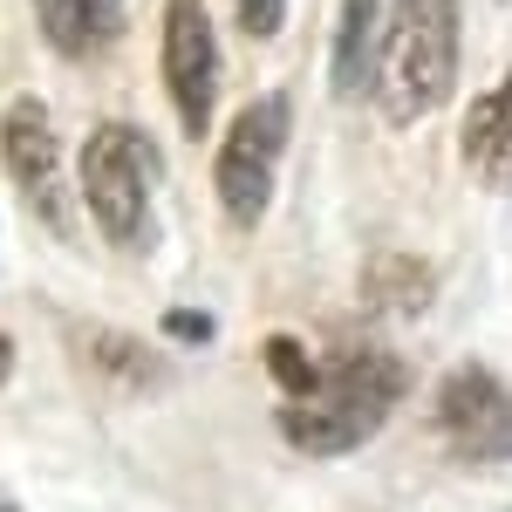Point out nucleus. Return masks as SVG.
<instances>
[{"mask_svg": "<svg viewBox=\"0 0 512 512\" xmlns=\"http://www.w3.org/2000/svg\"><path fill=\"white\" fill-rule=\"evenodd\" d=\"M89 355L103 362L110 383H117V376H123V383H151V376H158V355L137 349L130 335H89Z\"/></svg>", "mask_w": 512, "mask_h": 512, "instance_id": "f8f14e48", "label": "nucleus"}, {"mask_svg": "<svg viewBox=\"0 0 512 512\" xmlns=\"http://www.w3.org/2000/svg\"><path fill=\"white\" fill-rule=\"evenodd\" d=\"M267 376L280 383V396H308V390H315V376H321V362L301 349L294 335H274V342H267Z\"/></svg>", "mask_w": 512, "mask_h": 512, "instance_id": "ddd939ff", "label": "nucleus"}, {"mask_svg": "<svg viewBox=\"0 0 512 512\" xmlns=\"http://www.w3.org/2000/svg\"><path fill=\"white\" fill-rule=\"evenodd\" d=\"M0 164L14 178V192L28 198L48 233H76V212H69V178H62V144H55V123L41 110V96H14L7 117H0Z\"/></svg>", "mask_w": 512, "mask_h": 512, "instance_id": "39448f33", "label": "nucleus"}, {"mask_svg": "<svg viewBox=\"0 0 512 512\" xmlns=\"http://www.w3.org/2000/svg\"><path fill=\"white\" fill-rule=\"evenodd\" d=\"M465 164L485 192H512V76L478 96L465 117Z\"/></svg>", "mask_w": 512, "mask_h": 512, "instance_id": "6e6552de", "label": "nucleus"}, {"mask_svg": "<svg viewBox=\"0 0 512 512\" xmlns=\"http://www.w3.org/2000/svg\"><path fill=\"white\" fill-rule=\"evenodd\" d=\"M7 369H14V342L0 335V383H7Z\"/></svg>", "mask_w": 512, "mask_h": 512, "instance_id": "f3484780", "label": "nucleus"}, {"mask_svg": "<svg viewBox=\"0 0 512 512\" xmlns=\"http://www.w3.org/2000/svg\"><path fill=\"white\" fill-rule=\"evenodd\" d=\"M458 451H465V458H485V465H492V458H512V390L499 396V410H492V424H485L478 437H465Z\"/></svg>", "mask_w": 512, "mask_h": 512, "instance_id": "4468645a", "label": "nucleus"}, {"mask_svg": "<svg viewBox=\"0 0 512 512\" xmlns=\"http://www.w3.org/2000/svg\"><path fill=\"white\" fill-rule=\"evenodd\" d=\"M233 14H239V28L246 35H280V14H287V0H233Z\"/></svg>", "mask_w": 512, "mask_h": 512, "instance_id": "2eb2a0df", "label": "nucleus"}, {"mask_svg": "<svg viewBox=\"0 0 512 512\" xmlns=\"http://www.w3.org/2000/svg\"><path fill=\"white\" fill-rule=\"evenodd\" d=\"M499 396H506V390L492 383V369H478V362L451 369V376H444V390H437V431H451V444L478 437L485 424H492Z\"/></svg>", "mask_w": 512, "mask_h": 512, "instance_id": "9b49d317", "label": "nucleus"}, {"mask_svg": "<svg viewBox=\"0 0 512 512\" xmlns=\"http://www.w3.org/2000/svg\"><path fill=\"white\" fill-rule=\"evenodd\" d=\"M383 7H390V0H342L335 48H328V82H335V96H362V89H369L376 35H383Z\"/></svg>", "mask_w": 512, "mask_h": 512, "instance_id": "1a4fd4ad", "label": "nucleus"}, {"mask_svg": "<svg viewBox=\"0 0 512 512\" xmlns=\"http://www.w3.org/2000/svg\"><path fill=\"white\" fill-rule=\"evenodd\" d=\"M287 130H294V103L267 89L253 96L246 110L233 117L219 158H212V185H219V205L233 226H260L267 205H274V171H280V151H287Z\"/></svg>", "mask_w": 512, "mask_h": 512, "instance_id": "20e7f679", "label": "nucleus"}, {"mask_svg": "<svg viewBox=\"0 0 512 512\" xmlns=\"http://www.w3.org/2000/svg\"><path fill=\"white\" fill-rule=\"evenodd\" d=\"M151 185H158V151L144 130L130 123H96L82 144V205L96 219V233L117 253H151L158 246V212H151Z\"/></svg>", "mask_w": 512, "mask_h": 512, "instance_id": "7ed1b4c3", "label": "nucleus"}, {"mask_svg": "<svg viewBox=\"0 0 512 512\" xmlns=\"http://www.w3.org/2000/svg\"><path fill=\"white\" fill-rule=\"evenodd\" d=\"M158 69H164L171 103H178L185 137H205V130H212V96H219V35H212L205 0H164Z\"/></svg>", "mask_w": 512, "mask_h": 512, "instance_id": "423d86ee", "label": "nucleus"}, {"mask_svg": "<svg viewBox=\"0 0 512 512\" xmlns=\"http://www.w3.org/2000/svg\"><path fill=\"white\" fill-rule=\"evenodd\" d=\"M171 328H178L185 342H205V335H212V321L198 315V308H178V315H171Z\"/></svg>", "mask_w": 512, "mask_h": 512, "instance_id": "dca6fc26", "label": "nucleus"}, {"mask_svg": "<svg viewBox=\"0 0 512 512\" xmlns=\"http://www.w3.org/2000/svg\"><path fill=\"white\" fill-rule=\"evenodd\" d=\"M403 390H410V369H403L396 355L342 349V355L321 362L315 390L280 403L274 424L294 451H308V458H342V451L369 444V437L390 424V410L403 403Z\"/></svg>", "mask_w": 512, "mask_h": 512, "instance_id": "f257e3e1", "label": "nucleus"}, {"mask_svg": "<svg viewBox=\"0 0 512 512\" xmlns=\"http://www.w3.org/2000/svg\"><path fill=\"white\" fill-rule=\"evenodd\" d=\"M35 14L48 48L69 62H89L123 35V0H35Z\"/></svg>", "mask_w": 512, "mask_h": 512, "instance_id": "0eeeda50", "label": "nucleus"}, {"mask_svg": "<svg viewBox=\"0 0 512 512\" xmlns=\"http://www.w3.org/2000/svg\"><path fill=\"white\" fill-rule=\"evenodd\" d=\"M0 512H21V506H14V499H0Z\"/></svg>", "mask_w": 512, "mask_h": 512, "instance_id": "a211bd4d", "label": "nucleus"}, {"mask_svg": "<svg viewBox=\"0 0 512 512\" xmlns=\"http://www.w3.org/2000/svg\"><path fill=\"white\" fill-rule=\"evenodd\" d=\"M431 294H437V274H431V260H417V253H383L362 274V308L369 315H424Z\"/></svg>", "mask_w": 512, "mask_h": 512, "instance_id": "9d476101", "label": "nucleus"}, {"mask_svg": "<svg viewBox=\"0 0 512 512\" xmlns=\"http://www.w3.org/2000/svg\"><path fill=\"white\" fill-rule=\"evenodd\" d=\"M369 89L390 123H424L444 110L458 89V0H390Z\"/></svg>", "mask_w": 512, "mask_h": 512, "instance_id": "f03ea898", "label": "nucleus"}]
</instances>
